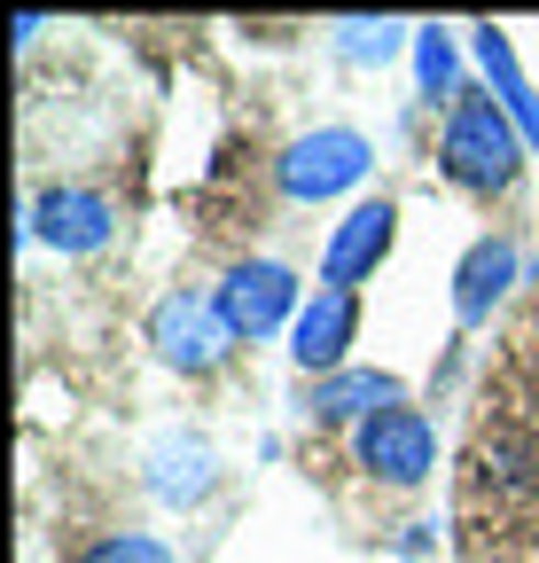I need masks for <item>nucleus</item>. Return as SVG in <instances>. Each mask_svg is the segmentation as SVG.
Wrapping results in <instances>:
<instances>
[{
  "label": "nucleus",
  "instance_id": "f257e3e1",
  "mask_svg": "<svg viewBox=\"0 0 539 563\" xmlns=\"http://www.w3.org/2000/svg\"><path fill=\"white\" fill-rule=\"evenodd\" d=\"M438 173L453 188H469V196H508L524 180V133L485 87L453 95V110L438 125Z\"/></svg>",
  "mask_w": 539,
  "mask_h": 563
},
{
  "label": "nucleus",
  "instance_id": "f03ea898",
  "mask_svg": "<svg viewBox=\"0 0 539 563\" xmlns=\"http://www.w3.org/2000/svg\"><path fill=\"white\" fill-rule=\"evenodd\" d=\"M375 173V141L360 125H313L297 133L290 150L274 157V180L290 203H328V196H352Z\"/></svg>",
  "mask_w": 539,
  "mask_h": 563
},
{
  "label": "nucleus",
  "instance_id": "7ed1b4c3",
  "mask_svg": "<svg viewBox=\"0 0 539 563\" xmlns=\"http://www.w3.org/2000/svg\"><path fill=\"white\" fill-rule=\"evenodd\" d=\"M149 344H157L165 368H180V376H212L227 352H235V329H227L220 298L172 290V298H157V313H149Z\"/></svg>",
  "mask_w": 539,
  "mask_h": 563
},
{
  "label": "nucleus",
  "instance_id": "20e7f679",
  "mask_svg": "<svg viewBox=\"0 0 539 563\" xmlns=\"http://www.w3.org/2000/svg\"><path fill=\"white\" fill-rule=\"evenodd\" d=\"M352 454H360V470L375 477V485H423L430 470H438V431H430V415L423 407H383V415H368L360 431H352Z\"/></svg>",
  "mask_w": 539,
  "mask_h": 563
},
{
  "label": "nucleus",
  "instance_id": "39448f33",
  "mask_svg": "<svg viewBox=\"0 0 539 563\" xmlns=\"http://www.w3.org/2000/svg\"><path fill=\"white\" fill-rule=\"evenodd\" d=\"M220 313H227L235 344H243V336L258 344V336H274V329H297V313H305L297 274L274 266V258H243V266H227V282H220Z\"/></svg>",
  "mask_w": 539,
  "mask_h": 563
},
{
  "label": "nucleus",
  "instance_id": "423d86ee",
  "mask_svg": "<svg viewBox=\"0 0 539 563\" xmlns=\"http://www.w3.org/2000/svg\"><path fill=\"white\" fill-rule=\"evenodd\" d=\"M391 243H398V203L391 196L352 203L345 220H336L328 251H321V282H328V290H360V282L391 258Z\"/></svg>",
  "mask_w": 539,
  "mask_h": 563
},
{
  "label": "nucleus",
  "instance_id": "0eeeda50",
  "mask_svg": "<svg viewBox=\"0 0 539 563\" xmlns=\"http://www.w3.org/2000/svg\"><path fill=\"white\" fill-rule=\"evenodd\" d=\"M352 336H360V290H328L321 282V290L305 298V313H297V329H290V361L321 384V376L345 368Z\"/></svg>",
  "mask_w": 539,
  "mask_h": 563
},
{
  "label": "nucleus",
  "instance_id": "6e6552de",
  "mask_svg": "<svg viewBox=\"0 0 539 563\" xmlns=\"http://www.w3.org/2000/svg\"><path fill=\"white\" fill-rule=\"evenodd\" d=\"M32 235H40L47 251H63V258H87V251H102V243L117 235V211H110V196H94V188H47V196L32 203Z\"/></svg>",
  "mask_w": 539,
  "mask_h": 563
},
{
  "label": "nucleus",
  "instance_id": "1a4fd4ad",
  "mask_svg": "<svg viewBox=\"0 0 539 563\" xmlns=\"http://www.w3.org/2000/svg\"><path fill=\"white\" fill-rule=\"evenodd\" d=\"M516 274H524V258H516V243H508V235H478V243H469V251H461V266H453V313H461V329L493 321Z\"/></svg>",
  "mask_w": 539,
  "mask_h": 563
},
{
  "label": "nucleus",
  "instance_id": "9d476101",
  "mask_svg": "<svg viewBox=\"0 0 539 563\" xmlns=\"http://www.w3.org/2000/svg\"><path fill=\"white\" fill-rule=\"evenodd\" d=\"M469 55L485 63V79H493V102L516 118V133H524V150L539 157V95L524 87V63H516V47H508V32L501 24H478L469 32Z\"/></svg>",
  "mask_w": 539,
  "mask_h": 563
},
{
  "label": "nucleus",
  "instance_id": "9b49d317",
  "mask_svg": "<svg viewBox=\"0 0 539 563\" xmlns=\"http://www.w3.org/2000/svg\"><path fill=\"white\" fill-rule=\"evenodd\" d=\"M383 407H398V376H383V368H336V376H321L305 391L313 422H368Z\"/></svg>",
  "mask_w": 539,
  "mask_h": 563
},
{
  "label": "nucleus",
  "instance_id": "f8f14e48",
  "mask_svg": "<svg viewBox=\"0 0 539 563\" xmlns=\"http://www.w3.org/2000/svg\"><path fill=\"white\" fill-rule=\"evenodd\" d=\"M149 485L165 493V501L172 509H188V501H204V493H212V446L204 439H165L157 454H149Z\"/></svg>",
  "mask_w": 539,
  "mask_h": 563
},
{
  "label": "nucleus",
  "instance_id": "ddd939ff",
  "mask_svg": "<svg viewBox=\"0 0 539 563\" xmlns=\"http://www.w3.org/2000/svg\"><path fill=\"white\" fill-rule=\"evenodd\" d=\"M415 79H423V95H430V102H446V110H453V95H461V47H453V32L415 24Z\"/></svg>",
  "mask_w": 539,
  "mask_h": 563
},
{
  "label": "nucleus",
  "instance_id": "4468645a",
  "mask_svg": "<svg viewBox=\"0 0 539 563\" xmlns=\"http://www.w3.org/2000/svg\"><path fill=\"white\" fill-rule=\"evenodd\" d=\"M398 47L415 55V24H368V16L336 24V55H345V63H391Z\"/></svg>",
  "mask_w": 539,
  "mask_h": 563
},
{
  "label": "nucleus",
  "instance_id": "2eb2a0df",
  "mask_svg": "<svg viewBox=\"0 0 539 563\" xmlns=\"http://www.w3.org/2000/svg\"><path fill=\"white\" fill-rule=\"evenodd\" d=\"M79 563H172V548H165L157 532H110V540H94Z\"/></svg>",
  "mask_w": 539,
  "mask_h": 563
}]
</instances>
